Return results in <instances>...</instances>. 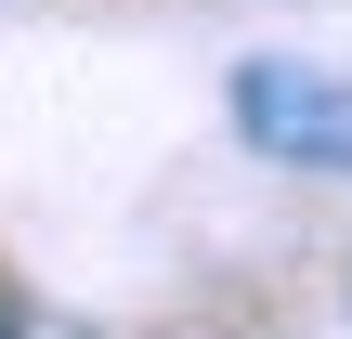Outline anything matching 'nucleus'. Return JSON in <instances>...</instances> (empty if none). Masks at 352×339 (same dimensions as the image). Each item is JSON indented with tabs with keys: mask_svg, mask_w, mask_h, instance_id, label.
<instances>
[{
	"mask_svg": "<svg viewBox=\"0 0 352 339\" xmlns=\"http://www.w3.org/2000/svg\"><path fill=\"white\" fill-rule=\"evenodd\" d=\"M235 131L287 170H352V78H314V65H248L235 78Z\"/></svg>",
	"mask_w": 352,
	"mask_h": 339,
	"instance_id": "nucleus-1",
	"label": "nucleus"
}]
</instances>
